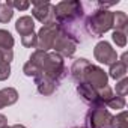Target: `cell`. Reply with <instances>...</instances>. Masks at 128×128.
<instances>
[{
	"label": "cell",
	"mask_w": 128,
	"mask_h": 128,
	"mask_svg": "<svg viewBox=\"0 0 128 128\" xmlns=\"http://www.w3.org/2000/svg\"><path fill=\"white\" fill-rule=\"evenodd\" d=\"M41 74L50 77L56 83H59L63 77L66 76V68L63 63V57L54 51H47L42 63H41Z\"/></svg>",
	"instance_id": "1"
},
{
	"label": "cell",
	"mask_w": 128,
	"mask_h": 128,
	"mask_svg": "<svg viewBox=\"0 0 128 128\" xmlns=\"http://www.w3.org/2000/svg\"><path fill=\"white\" fill-rule=\"evenodd\" d=\"M86 29L92 36H101L113 29V12L107 9L95 11L86 21Z\"/></svg>",
	"instance_id": "2"
},
{
	"label": "cell",
	"mask_w": 128,
	"mask_h": 128,
	"mask_svg": "<svg viewBox=\"0 0 128 128\" xmlns=\"http://www.w3.org/2000/svg\"><path fill=\"white\" fill-rule=\"evenodd\" d=\"M83 15V8L82 3L77 0H71V2H60L54 5V20L62 24H71L76 20L82 18Z\"/></svg>",
	"instance_id": "3"
},
{
	"label": "cell",
	"mask_w": 128,
	"mask_h": 128,
	"mask_svg": "<svg viewBox=\"0 0 128 128\" xmlns=\"http://www.w3.org/2000/svg\"><path fill=\"white\" fill-rule=\"evenodd\" d=\"M113 114L106 107H92L86 114V128H112Z\"/></svg>",
	"instance_id": "4"
},
{
	"label": "cell",
	"mask_w": 128,
	"mask_h": 128,
	"mask_svg": "<svg viewBox=\"0 0 128 128\" xmlns=\"http://www.w3.org/2000/svg\"><path fill=\"white\" fill-rule=\"evenodd\" d=\"M62 30V26L57 23V21H53V23H48L45 26L41 27V30L38 32V50H42V51H48L50 48H53V44L57 38V35L60 33Z\"/></svg>",
	"instance_id": "5"
},
{
	"label": "cell",
	"mask_w": 128,
	"mask_h": 128,
	"mask_svg": "<svg viewBox=\"0 0 128 128\" xmlns=\"http://www.w3.org/2000/svg\"><path fill=\"white\" fill-rule=\"evenodd\" d=\"M77 42L78 41L74 39L71 33H68L62 27L60 33L57 35V38L53 44V50H54V53L60 54L62 57H72L76 53V48H77Z\"/></svg>",
	"instance_id": "6"
},
{
	"label": "cell",
	"mask_w": 128,
	"mask_h": 128,
	"mask_svg": "<svg viewBox=\"0 0 128 128\" xmlns=\"http://www.w3.org/2000/svg\"><path fill=\"white\" fill-rule=\"evenodd\" d=\"M107 82H108V76L106 74V71L96 65H90L84 70V74H83V80L82 83H86L89 84L90 88L94 89H102L107 86Z\"/></svg>",
	"instance_id": "7"
},
{
	"label": "cell",
	"mask_w": 128,
	"mask_h": 128,
	"mask_svg": "<svg viewBox=\"0 0 128 128\" xmlns=\"http://www.w3.org/2000/svg\"><path fill=\"white\" fill-rule=\"evenodd\" d=\"M32 5H33L32 14H33V17H35L39 23H42V24L45 26V24H48V23L56 21V20H54V5H53V3L33 0Z\"/></svg>",
	"instance_id": "8"
},
{
	"label": "cell",
	"mask_w": 128,
	"mask_h": 128,
	"mask_svg": "<svg viewBox=\"0 0 128 128\" xmlns=\"http://www.w3.org/2000/svg\"><path fill=\"white\" fill-rule=\"evenodd\" d=\"M94 56L100 63H104V65H112L118 60V53L112 48V45L107 41H100L95 45Z\"/></svg>",
	"instance_id": "9"
},
{
	"label": "cell",
	"mask_w": 128,
	"mask_h": 128,
	"mask_svg": "<svg viewBox=\"0 0 128 128\" xmlns=\"http://www.w3.org/2000/svg\"><path fill=\"white\" fill-rule=\"evenodd\" d=\"M77 92H78V95L82 96V100H83L86 104L90 106V108H92V107H106V106L102 104L101 98H100L98 90L94 89V88H90L89 84H86V83H78V84H77Z\"/></svg>",
	"instance_id": "10"
},
{
	"label": "cell",
	"mask_w": 128,
	"mask_h": 128,
	"mask_svg": "<svg viewBox=\"0 0 128 128\" xmlns=\"http://www.w3.org/2000/svg\"><path fill=\"white\" fill-rule=\"evenodd\" d=\"M35 84L38 88V92L41 95H45V96L53 95L54 90H56V86H57V83L54 80H51L50 77L42 76V74L38 76V77H35Z\"/></svg>",
	"instance_id": "11"
},
{
	"label": "cell",
	"mask_w": 128,
	"mask_h": 128,
	"mask_svg": "<svg viewBox=\"0 0 128 128\" xmlns=\"http://www.w3.org/2000/svg\"><path fill=\"white\" fill-rule=\"evenodd\" d=\"M126 53H124L122 54V60H116L114 63H112L110 65V77L112 78H114V80H120V78H124L125 76H126V71H128V68H126Z\"/></svg>",
	"instance_id": "12"
},
{
	"label": "cell",
	"mask_w": 128,
	"mask_h": 128,
	"mask_svg": "<svg viewBox=\"0 0 128 128\" xmlns=\"http://www.w3.org/2000/svg\"><path fill=\"white\" fill-rule=\"evenodd\" d=\"M35 29V21L32 17L29 15H24V17H20L15 23V30L21 35V36H26L29 33H32Z\"/></svg>",
	"instance_id": "13"
},
{
	"label": "cell",
	"mask_w": 128,
	"mask_h": 128,
	"mask_svg": "<svg viewBox=\"0 0 128 128\" xmlns=\"http://www.w3.org/2000/svg\"><path fill=\"white\" fill-rule=\"evenodd\" d=\"M18 100V92L14 88H5L0 90V108L15 104Z\"/></svg>",
	"instance_id": "14"
},
{
	"label": "cell",
	"mask_w": 128,
	"mask_h": 128,
	"mask_svg": "<svg viewBox=\"0 0 128 128\" xmlns=\"http://www.w3.org/2000/svg\"><path fill=\"white\" fill-rule=\"evenodd\" d=\"M89 65H90V62H89L88 59H77V60L72 63V66H71V76H72V78H74L77 83H82L84 70H86Z\"/></svg>",
	"instance_id": "15"
},
{
	"label": "cell",
	"mask_w": 128,
	"mask_h": 128,
	"mask_svg": "<svg viewBox=\"0 0 128 128\" xmlns=\"http://www.w3.org/2000/svg\"><path fill=\"white\" fill-rule=\"evenodd\" d=\"M126 26H128V17L124 11L113 12V29L118 32L126 33Z\"/></svg>",
	"instance_id": "16"
},
{
	"label": "cell",
	"mask_w": 128,
	"mask_h": 128,
	"mask_svg": "<svg viewBox=\"0 0 128 128\" xmlns=\"http://www.w3.org/2000/svg\"><path fill=\"white\" fill-rule=\"evenodd\" d=\"M15 41H14V36L5 30V29H0V48L3 50H12Z\"/></svg>",
	"instance_id": "17"
},
{
	"label": "cell",
	"mask_w": 128,
	"mask_h": 128,
	"mask_svg": "<svg viewBox=\"0 0 128 128\" xmlns=\"http://www.w3.org/2000/svg\"><path fill=\"white\" fill-rule=\"evenodd\" d=\"M112 128H128V113L124 110L119 114L113 116L112 119Z\"/></svg>",
	"instance_id": "18"
},
{
	"label": "cell",
	"mask_w": 128,
	"mask_h": 128,
	"mask_svg": "<svg viewBox=\"0 0 128 128\" xmlns=\"http://www.w3.org/2000/svg\"><path fill=\"white\" fill-rule=\"evenodd\" d=\"M12 15H14V9L8 3H0V23L11 21Z\"/></svg>",
	"instance_id": "19"
},
{
	"label": "cell",
	"mask_w": 128,
	"mask_h": 128,
	"mask_svg": "<svg viewBox=\"0 0 128 128\" xmlns=\"http://www.w3.org/2000/svg\"><path fill=\"white\" fill-rule=\"evenodd\" d=\"M21 44L26 47V48H35L38 45V36L35 32L26 35V36H21Z\"/></svg>",
	"instance_id": "20"
},
{
	"label": "cell",
	"mask_w": 128,
	"mask_h": 128,
	"mask_svg": "<svg viewBox=\"0 0 128 128\" xmlns=\"http://www.w3.org/2000/svg\"><path fill=\"white\" fill-rule=\"evenodd\" d=\"M106 106H108L110 108H116V110L124 108V107H125V98H124V96H119V95H113V96L107 101Z\"/></svg>",
	"instance_id": "21"
},
{
	"label": "cell",
	"mask_w": 128,
	"mask_h": 128,
	"mask_svg": "<svg viewBox=\"0 0 128 128\" xmlns=\"http://www.w3.org/2000/svg\"><path fill=\"white\" fill-rule=\"evenodd\" d=\"M126 94H128V78L124 77V78H120V80L116 83V95L125 96Z\"/></svg>",
	"instance_id": "22"
},
{
	"label": "cell",
	"mask_w": 128,
	"mask_h": 128,
	"mask_svg": "<svg viewBox=\"0 0 128 128\" xmlns=\"http://www.w3.org/2000/svg\"><path fill=\"white\" fill-rule=\"evenodd\" d=\"M112 39H113V42H114L118 47H125V45H126V33H124V32L114 30L113 35H112Z\"/></svg>",
	"instance_id": "23"
},
{
	"label": "cell",
	"mask_w": 128,
	"mask_h": 128,
	"mask_svg": "<svg viewBox=\"0 0 128 128\" xmlns=\"http://www.w3.org/2000/svg\"><path fill=\"white\" fill-rule=\"evenodd\" d=\"M6 3H8L11 8L20 9V11H26V9L30 6V2H27V0H20V2H15V0H8Z\"/></svg>",
	"instance_id": "24"
},
{
	"label": "cell",
	"mask_w": 128,
	"mask_h": 128,
	"mask_svg": "<svg viewBox=\"0 0 128 128\" xmlns=\"http://www.w3.org/2000/svg\"><path fill=\"white\" fill-rule=\"evenodd\" d=\"M12 59H14V51L12 50L0 48V65H2V63H11Z\"/></svg>",
	"instance_id": "25"
},
{
	"label": "cell",
	"mask_w": 128,
	"mask_h": 128,
	"mask_svg": "<svg viewBox=\"0 0 128 128\" xmlns=\"http://www.w3.org/2000/svg\"><path fill=\"white\" fill-rule=\"evenodd\" d=\"M11 76V65L9 63H2L0 65V82L8 80Z\"/></svg>",
	"instance_id": "26"
},
{
	"label": "cell",
	"mask_w": 128,
	"mask_h": 128,
	"mask_svg": "<svg viewBox=\"0 0 128 128\" xmlns=\"http://www.w3.org/2000/svg\"><path fill=\"white\" fill-rule=\"evenodd\" d=\"M6 125H8V119H6V116L0 113V128H3V126H6Z\"/></svg>",
	"instance_id": "27"
},
{
	"label": "cell",
	"mask_w": 128,
	"mask_h": 128,
	"mask_svg": "<svg viewBox=\"0 0 128 128\" xmlns=\"http://www.w3.org/2000/svg\"><path fill=\"white\" fill-rule=\"evenodd\" d=\"M12 128H26V126H24V125H21V124H15Z\"/></svg>",
	"instance_id": "28"
},
{
	"label": "cell",
	"mask_w": 128,
	"mask_h": 128,
	"mask_svg": "<svg viewBox=\"0 0 128 128\" xmlns=\"http://www.w3.org/2000/svg\"><path fill=\"white\" fill-rule=\"evenodd\" d=\"M3 128H12V126H8V125H6V126H3Z\"/></svg>",
	"instance_id": "29"
},
{
	"label": "cell",
	"mask_w": 128,
	"mask_h": 128,
	"mask_svg": "<svg viewBox=\"0 0 128 128\" xmlns=\"http://www.w3.org/2000/svg\"><path fill=\"white\" fill-rule=\"evenodd\" d=\"M76 128H80V126H76Z\"/></svg>",
	"instance_id": "30"
}]
</instances>
